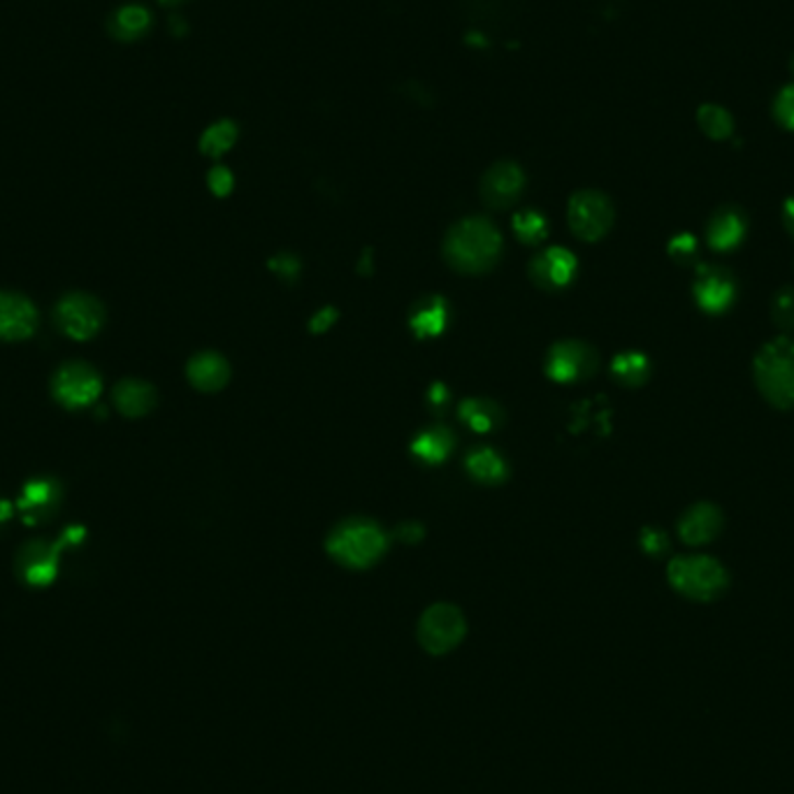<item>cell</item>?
Returning a JSON list of instances; mask_svg holds the SVG:
<instances>
[{
  "instance_id": "obj_21",
  "label": "cell",
  "mask_w": 794,
  "mask_h": 794,
  "mask_svg": "<svg viewBox=\"0 0 794 794\" xmlns=\"http://www.w3.org/2000/svg\"><path fill=\"white\" fill-rule=\"evenodd\" d=\"M460 419L477 432H491L502 425L504 413L497 402L483 400V397H472V400H465L458 409Z\"/></svg>"
},
{
  "instance_id": "obj_39",
  "label": "cell",
  "mask_w": 794,
  "mask_h": 794,
  "mask_svg": "<svg viewBox=\"0 0 794 794\" xmlns=\"http://www.w3.org/2000/svg\"><path fill=\"white\" fill-rule=\"evenodd\" d=\"M164 5H175V3H182V0H160Z\"/></svg>"
},
{
  "instance_id": "obj_32",
  "label": "cell",
  "mask_w": 794,
  "mask_h": 794,
  "mask_svg": "<svg viewBox=\"0 0 794 794\" xmlns=\"http://www.w3.org/2000/svg\"><path fill=\"white\" fill-rule=\"evenodd\" d=\"M639 541H641V549L648 555H662L666 549H670V537H666L660 528H643Z\"/></svg>"
},
{
  "instance_id": "obj_33",
  "label": "cell",
  "mask_w": 794,
  "mask_h": 794,
  "mask_svg": "<svg viewBox=\"0 0 794 794\" xmlns=\"http://www.w3.org/2000/svg\"><path fill=\"white\" fill-rule=\"evenodd\" d=\"M207 184H209V189H212V193H214V195L224 197V195H228V193L232 191L234 179H232V172H230L228 168H224V166H216V168L209 172V177H207Z\"/></svg>"
},
{
  "instance_id": "obj_1",
  "label": "cell",
  "mask_w": 794,
  "mask_h": 794,
  "mask_svg": "<svg viewBox=\"0 0 794 794\" xmlns=\"http://www.w3.org/2000/svg\"><path fill=\"white\" fill-rule=\"evenodd\" d=\"M502 254L500 230L481 216L462 219L448 230L444 240L446 263L462 275H481L497 263Z\"/></svg>"
},
{
  "instance_id": "obj_23",
  "label": "cell",
  "mask_w": 794,
  "mask_h": 794,
  "mask_svg": "<svg viewBox=\"0 0 794 794\" xmlns=\"http://www.w3.org/2000/svg\"><path fill=\"white\" fill-rule=\"evenodd\" d=\"M152 14L142 5H125L110 16V33L119 40H135L149 28Z\"/></svg>"
},
{
  "instance_id": "obj_31",
  "label": "cell",
  "mask_w": 794,
  "mask_h": 794,
  "mask_svg": "<svg viewBox=\"0 0 794 794\" xmlns=\"http://www.w3.org/2000/svg\"><path fill=\"white\" fill-rule=\"evenodd\" d=\"M697 254V242L693 234H678L670 242V256L678 263V265H688Z\"/></svg>"
},
{
  "instance_id": "obj_11",
  "label": "cell",
  "mask_w": 794,
  "mask_h": 794,
  "mask_svg": "<svg viewBox=\"0 0 794 794\" xmlns=\"http://www.w3.org/2000/svg\"><path fill=\"white\" fill-rule=\"evenodd\" d=\"M576 256L563 246H551L537 254L530 263V279L534 286L546 288V291H557V288L569 286L576 275Z\"/></svg>"
},
{
  "instance_id": "obj_2",
  "label": "cell",
  "mask_w": 794,
  "mask_h": 794,
  "mask_svg": "<svg viewBox=\"0 0 794 794\" xmlns=\"http://www.w3.org/2000/svg\"><path fill=\"white\" fill-rule=\"evenodd\" d=\"M326 549L337 563L351 569H365L386 553L388 539L376 522L368 518H351L339 522L330 532Z\"/></svg>"
},
{
  "instance_id": "obj_35",
  "label": "cell",
  "mask_w": 794,
  "mask_h": 794,
  "mask_svg": "<svg viewBox=\"0 0 794 794\" xmlns=\"http://www.w3.org/2000/svg\"><path fill=\"white\" fill-rule=\"evenodd\" d=\"M335 321H337V310H333V306H323V310L312 318L310 330L312 333H326Z\"/></svg>"
},
{
  "instance_id": "obj_7",
  "label": "cell",
  "mask_w": 794,
  "mask_h": 794,
  "mask_svg": "<svg viewBox=\"0 0 794 794\" xmlns=\"http://www.w3.org/2000/svg\"><path fill=\"white\" fill-rule=\"evenodd\" d=\"M465 629L467 625L458 606L435 604L419 621V641L428 653L444 655L462 641Z\"/></svg>"
},
{
  "instance_id": "obj_5",
  "label": "cell",
  "mask_w": 794,
  "mask_h": 794,
  "mask_svg": "<svg viewBox=\"0 0 794 794\" xmlns=\"http://www.w3.org/2000/svg\"><path fill=\"white\" fill-rule=\"evenodd\" d=\"M51 393L65 409H84L94 405L103 393V378L92 368L82 363V360H70L61 365L59 372L51 378Z\"/></svg>"
},
{
  "instance_id": "obj_38",
  "label": "cell",
  "mask_w": 794,
  "mask_h": 794,
  "mask_svg": "<svg viewBox=\"0 0 794 794\" xmlns=\"http://www.w3.org/2000/svg\"><path fill=\"white\" fill-rule=\"evenodd\" d=\"M783 214H785V226L794 234V197H790V201L785 203V212Z\"/></svg>"
},
{
  "instance_id": "obj_13",
  "label": "cell",
  "mask_w": 794,
  "mask_h": 794,
  "mask_svg": "<svg viewBox=\"0 0 794 794\" xmlns=\"http://www.w3.org/2000/svg\"><path fill=\"white\" fill-rule=\"evenodd\" d=\"M522 187H526V175H522V170L516 164H509V160H502V164H495L483 175L481 195L485 205L504 209L518 201Z\"/></svg>"
},
{
  "instance_id": "obj_26",
  "label": "cell",
  "mask_w": 794,
  "mask_h": 794,
  "mask_svg": "<svg viewBox=\"0 0 794 794\" xmlns=\"http://www.w3.org/2000/svg\"><path fill=\"white\" fill-rule=\"evenodd\" d=\"M697 123L711 140H727L734 133V119L720 105H701L697 112Z\"/></svg>"
},
{
  "instance_id": "obj_37",
  "label": "cell",
  "mask_w": 794,
  "mask_h": 794,
  "mask_svg": "<svg viewBox=\"0 0 794 794\" xmlns=\"http://www.w3.org/2000/svg\"><path fill=\"white\" fill-rule=\"evenodd\" d=\"M430 395H432L430 400L435 402V407H444V405L448 402V390H446L442 384H435V386H432V393H430Z\"/></svg>"
},
{
  "instance_id": "obj_19",
  "label": "cell",
  "mask_w": 794,
  "mask_h": 794,
  "mask_svg": "<svg viewBox=\"0 0 794 794\" xmlns=\"http://www.w3.org/2000/svg\"><path fill=\"white\" fill-rule=\"evenodd\" d=\"M744 232H746V224L734 209L718 212L709 224V244L715 251H732L738 242L744 240Z\"/></svg>"
},
{
  "instance_id": "obj_12",
  "label": "cell",
  "mask_w": 794,
  "mask_h": 794,
  "mask_svg": "<svg viewBox=\"0 0 794 794\" xmlns=\"http://www.w3.org/2000/svg\"><path fill=\"white\" fill-rule=\"evenodd\" d=\"M38 328V312L26 296L0 291V341L28 339Z\"/></svg>"
},
{
  "instance_id": "obj_16",
  "label": "cell",
  "mask_w": 794,
  "mask_h": 794,
  "mask_svg": "<svg viewBox=\"0 0 794 794\" xmlns=\"http://www.w3.org/2000/svg\"><path fill=\"white\" fill-rule=\"evenodd\" d=\"M187 376L193 388L203 390V393H216L228 384L230 365L221 353L203 351L189 360Z\"/></svg>"
},
{
  "instance_id": "obj_3",
  "label": "cell",
  "mask_w": 794,
  "mask_h": 794,
  "mask_svg": "<svg viewBox=\"0 0 794 794\" xmlns=\"http://www.w3.org/2000/svg\"><path fill=\"white\" fill-rule=\"evenodd\" d=\"M755 382L767 402L779 409H794V341L779 337L769 341L755 358Z\"/></svg>"
},
{
  "instance_id": "obj_25",
  "label": "cell",
  "mask_w": 794,
  "mask_h": 794,
  "mask_svg": "<svg viewBox=\"0 0 794 794\" xmlns=\"http://www.w3.org/2000/svg\"><path fill=\"white\" fill-rule=\"evenodd\" d=\"M59 504V491L53 489V483L49 481H35L31 485H26L24 497L20 502L22 512H35V520L49 516L51 512H57Z\"/></svg>"
},
{
  "instance_id": "obj_4",
  "label": "cell",
  "mask_w": 794,
  "mask_h": 794,
  "mask_svg": "<svg viewBox=\"0 0 794 794\" xmlns=\"http://www.w3.org/2000/svg\"><path fill=\"white\" fill-rule=\"evenodd\" d=\"M666 579L683 598L713 602L727 590V569L711 555H678L666 567Z\"/></svg>"
},
{
  "instance_id": "obj_15",
  "label": "cell",
  "mask_w": 794,
  "mask_h": 794,
  "mask_svg": "<svg viewBox=\"0 0 794 794\" xmlns=\"http://www.w3.org/2000/svg\"><path fill=\"white\" fill-rule=\"evenodd\" d=\"M720 530H723V514H720L715 504L709 502L695 504L678 520V534L690 546L707 544V541L718 537Z\"/></svg>"
},
{
  "instance_id": "obj_6",
  "label": "cell",
  "mask_w": 794,
  "mask_h": 794,
  "mask_svg": "<svg viewBox=\"0 0 794 794\" xmlns=\"http://www.w3.org/2000/svg\"><path fill=\"white\" fill-rule=\"evenodd\" d=\"M57 328L77 341H86L100 333L105 323V306L98 298L88 293H68L53 310Z\"/></svg>"
},
{
  "instance_id": "obj_36",
  "label": "cell",
  "mask_w": 794,
  "mask_h": 794,
  "mask_svg": "<svg viewBox=\"0 0 794 794\" xmlns=\"http://www.w3.org/2000/svg\"><path fill=\"white\" fill-rule=\"evenodd\" d=\"M397 537L407 541V544H417V541L423 537V528L419 526V522H407V526H400V530H397Z\"/></svg>"
},
{
  "instance_id": "obj_8",
  "label": "cell",
  "mask_w": 794,
  "mask_h": 794,
  "mask_svg": "<svg viewBox=\"0 0 794 794\" xmlns=\"http://www.w3.org/2000/svg\"><path fill=\"white\" fill-rule=\"evenodd\" d=\"M567 219L576 238L598 242L613 226V205L600 191H579L572 195Z\"/></svg>"
},
{
  "instance_id": "obj_29",
  "label": "cell",
  "mask_w": 794,
  "mask_h": 794,
  "mask_svg": "<svg viewBox=\"0 0 794 794\" xmlns=\"http://www.w3.org/2000/svg\"><path fill=\"white\" fill-rule=\"evenodd\" d=\"M773 321L783 330H794V288L785 286L783 291L773 298Z\"/></svg>"
},
{
  "instance_id": "obj_17",
  "label": "cell",
  "mask_w": 794,
  "mask_h": 794,
  "mask_svg": "<svg viewBox=\"0 0 794 794\" xmlns=\"http://www.w3.org/2000/svg\"><path fill=\"white\" fill-rule=\"evenodd\" d=\"M115 407L125 419H142L156 407V388L140 378H121L112 390Z\"/></svg>"
},
{
  "instance_id": "obj_20",
  "label": "cell",
  "mask_w": 794,
  "mask_h": 794,
  "mask_svg": "<svg viewBox=\"0 0 794 794\" xmlns=\"http://www.w3.org/2000/svg\"><path fill=\"white\" fill-rule=\"evenodd\" d=\"M454 435L446 428H430L411 442V454L428 465H440L454 448Z\"/></svg>"
},
{
  "instance_id": "obj_24",
  "label": "cell",
  "mask_w": 794,
  "mask_h": 794,
  "mask_svg": "<svg viewBox=\"0 0 794 794\" xmlns=\"http://www.w3.org/2000/svg\"><path fill=\"white\" fill-rule=\"evenodd\" d=\"M611 372L623 386H641L648 374H651V365H648V358L643 353L627 351L613 358Z\"/></svg>"
},
{
  "instance_id": "obj_27",
  "label": "cell",
  "mask_w": 794,
  "mask_h": 794,
  "mask_svg": "<svg viewBox=\"0 0 794 794\" xmlns=\"http://www.w3.org/2000/svg\"><path fill=\"white\" fill-rule=\"evenodd\" d=\"M234 140H238V125H234L232 121H219L209 125V129L203 133L201 137V152L212 156V158H219L221 154H226Z\"/></svg>"
},
{
  "instance_id": "obj_30",
  "label": "cell",
  "mask_w": 794,
  "mask_h": 794,
  "mask_svg": "<svg viewBox=\"0 0 794 794\" xmlns=\"http://www.w3.org/2000/svg\"><path fill=\"white\" fill-rule=\"evenodd\" d=\"M773 117L783 129L794 131V84H787L773 100Z\"/></svg>"
},
{
  "instance_id": "obj_18",
  "label": "cell",
  "mask_w": 794,
  "mask_h": 794,
  "mask_svg": "<svg viewBox=\"0 0 794 794\" xmlns=\"http://www.w3.org/2000/svg\"><path fill=\"white\" fill-rule=\"evenodd\" d=\"M446 321H448V306H446V300L440 296L421 300L417 306H413L411 318H409L411 330L419 339L437 337L446 328Z\"/></svg>"
},
{
  "instance_id": "obj_34",
  "label": "cell",
  "mask_w": 794,
  "mask_h": 794,
  "mask_svg": "<svg viewBox=\"0 0 794 794\" xmlns=\"http://www.w3.org/2000/svg\"><path fill=\"white\" fill-rule=\"evenodd\" d=\"M269 267L275 269V273H279L286 281H293V277L298 275V261L293 256H279L275 261H269Z\"/></svg>"
},
{
  "instance_id": "obj_10",
  "label": "cell",
  "mask_w": 794,
  "mask_h": 794,
  "mask_svg": "<svg viewBox=\"0 0 794 794\" xmlns=\"http://www.w3.org/2000/svg\"><path fill=\"white\" fill-rule=\"evenodd\" d=\"M598 370V353L579 339H565L551 347L546 356V374L557 384H574Z\"/></svg>"
},
{
  "instance_id": "obj_22",
  "label": "cell",
  "mask_w": 794,
  "mask_h": 794,
  "mask_svg": "<svg viewBox=\"0 0 794 794\" xmlns=\"http://www.w3.org/2000/svg\"><path fill=\"white\" fill-rule=\"evenodd\" d=\"M465 465L469 469V474H472L477 481L489 483V485L502 483L504 479H507V474H509L507 465H504V460L495 454L493 448H477V450H472V454L467 456V462Z\"/></svg>"
},
{
  "instance_id": "obj_14",
  "label": "cell",
  "mask_w": 794,
  "mask_h": 794,
  "mask_svg": "<svg viewBox=\"0 0 794 794\" xmlns=\"http://www.w3.org/2000/svg\"><path fill=\"white\" fill-rule=\"evenodd\" d=\"M734 281L727 273L711 265H701L695 279V300L703 312L720 314L734 302Z\"/></svg>"
},
{
  "instance_id": "obj_9",
  "label": "cell",
  "mask_w": 794,
  "mask_h": 794,
  "mask_svg": "<svg viewBox=\"0 0 794 794\" xmlns=\"http://www.w3.org/2000/svg\"><path fill=\"white\" fill-rule=\"evenodd\" d=\"M84 537L82 528H70L57 544H47V541H31L28 546L22 549L20 557H16V569H20L22 579L28 586H49L57 579L59 569V553L68 541H80Z\"/></svg>"
},
{
  "instance_id": "obj_28",
  "label": "cell",
  "mask_w": 794,
  "mask_h": 794,
  "mask_svg": "<svg viewBox=\"0 0 794 794\" xmlns=\"http://www.w3.org/2000/svg\"><path fill=\"white\" fill-rule=\"evenodd\" d=\"M514 230H516L520 242L539 244L541 240L546 238L549 224L537 209H528V212H520V214L514 216Z\"/></svg>"
}]
</instances>
